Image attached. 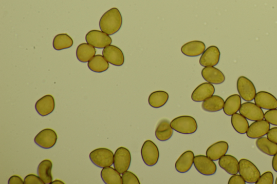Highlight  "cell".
I'll return each instance as SVG.
<instances>
[{
  "label": "cell",
  "mask_w": 277,
  "mask_h": 184,
  "mask_svg": "<svg viewBox=\"0 0 277 184\" xmlns=\"http://www.w3.org/2000/svg\"><path fill=\"white\" fill-rule=\"evenodd\" d=\"M122 24V17L117 8L108 10L100 19L99 26L102 32L112 35L120 29Z\"/></svg>",
  "instance_id": "cell-1"
},
{
  "label": "cell",
  "mask_w": 277,
  "mask_h": 184,
  "mask_svg": "<svg viewBox=\"0 0 277 184\" xmlns=\"http://www.w3.org/2000/svg\"><path fill=\"white\" fill-rule=\"evenodd\" d=\"M256 147L265 154L273 156L277 153V144L271 141L268 137H261L255 141Z\"/></svg>",
  "instance_id": "cell-31"
},
{
  "label": "cell",
  "mask_w": 277,
  "mask_h": 184,
  "mask_svg": "<svg viewBox=\"0 0 277 184\" xmlns=\"http://www.w3.org/2000/svg\"><path fill=\"white\" fill-rule=\"evenodd\" d=\"M241 106L242 98L240 95H232L225 101L223 108L224 112L228 116H232L239 111Z\"/></svg>",
  "instance_id": "cell-24"
},
{
  "label": "cell",
  "mask_w": 277,
  "mask_h": 184,
  "mask_svg": "<svg viewBox=\"0 0 277 184\" xmlns=\"http://www.w3.org/2000/svg\"><path fill=\"white\" fill-rule=\"evenodd\" d=\"M102 55L108 63L115 66L120 67L124 65L125 57L122 50L117 46L109 45L102 51Z\"/></svg>",
  "instance_id": "cell-12"
},
{
  "label": "cell",
  "mask_w": 277,
  "mask_h": 184,
  "mask_svg": "<svg viewBox=\"0 0 277 184\" xmlns=\"http://www.w3.org/2000/svg\"><path fill=\"white\" fill-rule=\"evenodd\" d=\"M115 154L110 150L99 148L92 151L89 158L92 162L99 168H104L114 165Z\"/></svg>",
  "instance_id": "cell-3"
},
{
  "label": "cell",
  "mask_w": 277,
  "mask_h": 184,
  "mask_svg": "<svg viewBox=\"0 0 277 184\" xmlns=\"http://www.w3.org/2000/svg\"><path fill=\"white\" fill-rule=\"evenodd\" d=\"M122 184H140V180L134 173L127 171L122 174Z\"/></svg>",
  "instance_id": "cell-34"
},
{
  "label": "cell",
  "mask_w": 277,
  "mask_h": 184,
  "mask_svg": "<svg viewBox=\"0 0 277 184\" xmlns=\"http://www.w3.org/2000/svg\"><path fill=\"white\" fill-rule=\"evenodd\" d=\"M237 88L241 98L246 101H252L256 95V88L248 78L242 76L237 80Z\"/></svg>",
  "instance_id": "cell-8"
},
{
  "label": "cell",
  "mask_w": 277,
  "mask_h": 184,
  "mask_svg": "<svg viewBox=\"0 0 277 184\" xmlns=\"http://www.w3.org/2000/svg\"><path fill=\"white\" fill-rule=\"evenodd\" d=\"M272 166L274 171L277 172V153L273 156L272 161Z\"/></svg>",
  "instance_id": "cell-41"
},
{
  "label": "cell",
  "mask_w": 277,
  "mask_h": 184,
  "mask_svg": "<svg viewBox=\"0 0 277 184\" xmlns=\"http://www.w3.org/2000/svg\"><path fill=\"white\" fill-rule=\"evenodd\" d=\"M203 78L212 85H220L224 83L225 76L219 69L214 67H206L201 71Z\"/></svg>",
  "instance_id": "cell-17"
},
{
  "label": "cell",
  "mask_w": 277,
  "mask_h": 184,
  "mask_svg": "<svg viewBox=\"0 0 277 184\" xmlns=\"http://www.w3.org/2000/svg\"><path fill=\"white\" fill-rule=\"evenodd\" d=\"M171 126L176 132L183 135L193 134L198 129L197 122L190 116H181L173 119Z\"/></svg>",
  "instance_id": "cell-2"
},
{
  "label": "cell",
  "mask_w": 277,
  "mask_h": 184,
  "mask_svg": "<svg viewBox=\"0 0 277 184\" xmlns=\"http://www.w3.org/2000/svg\"><path fill=\"white\" fill-rule=\"evenodd\" d=\"M88 67L94 72L101 73L107 70L109 65L103 55H97L89 60Z\"/></svg>",
  "instance_id": "cell-30"
},
{
  "label": "cell",
  "mask_w": 277,
  "mask_h": 184,
  "mask_svg": "<svg viewBox=\"0 0 277 184\" xmlns=\"http://www.w3.org/2000/svg\"><path fill=\"white\" fill-rule=\"evenodd\" d=\"M231 116V125L234 130L239 134H245L250 126L248 119L237 113Z\"/></svg>",
  "instance_id": "cell-32"
},
{
  "label": "cell",
  "mask_w": 277,
  "mask_h": 184,
  "mask_svg": "<svg viewBox=\"0 0 277 184\" xmlns=\"http://www.w3.org/2000/svg\"><path fill=\"white\" fill-rule=\"evenodd\" d=\"M121 174L111 167L103 168L101 172L102 180L106 184H122Z\"/></svg>",
  "instance_id": "cell-28"
},
{
  "label": "cell",
  "mask_w": 277,
  "mask_h": 184,
  "mask_svg": "<svg viewBox=\"0 0 277 184\" xmlns=\"http://www.w3.org/2000/svg\"><path fill=\"white\" fill-rule=\"evenodd\" d=\"M142 159L149 167L155 166L158 162L160 153L158 147L151 140H147L142 145L141 150Z\"/></svg>",
  "instance_id": "cell-5"
},
{
  "label": "cell",
  "mask_w": 277,
  "mask_h": 184,
  "mask_svg": "<svg viewBox=\"0 0 277 184\" xmlns=\"http://www.w3.org/2000/svg\"><path fill=\"white\" fill-rule=\"evenodd\" d=\"M239 175L245 181L249 183H254L261 177V172L254 163L246 159H242L239 161Z\"/></svg>",
  "instance_id": "cell-4"
},
{
  "label": "cell",
  "mask_w": 277,
  "mask_h": 184,
  "mask_svg": "<svg viewBox=\"0 0 277 184\" xmlns=\"http://www.w3.org/2000/svg\"><path fill=\"white\" fill-rule=\"evenodd\" d=\"M194 157L193 151L188 150L184 152L176 162V170L180 173L188 172L193 165Z\"/></svg>",
  "instance_id": "cell-21"
},
{
  "label": "cell",
  "mask_w": 277,
  "mask_h": 184,
  "mask_svg": "<svg viewBox=\"0 0 277 184\" xmlns=\"http://www.w3.org/2000/svg\"><path fill=\"white\" fill-rule=\"evenodd\" d=\"M241 115L251 121H257L264 118L262 109L251 101L245 102L242 105L239 109Z\"/></svg>",
  "instance_id": "cell-11"
},
{
  "label": "cell",
  "mask_w": 277,
  "mask_h": 184,
  "mask_svg": "<svg viewBox=\"0 0 277 184\" xmlns=\"http://www.w3.org/2000/svg\"><path fill=\"white\" fill-rule=\"evenodd\" d=\"M58 135L53 129H45L35 136L34 141L41 148L48 149L53 148L57 143Z\"/></svg>",
  "instance_id": "cell-10"
},
{
  "label": "cell",
  "mask_w": 277,
  "mask_h": 184,
  "mask_svg": "<svg viewBox=\"0 0 277 184\" xmlns=\"http://www.w3.org/2000/svg\"><path fill=\"white\" fill-rule=\"evenodd\" d=\"M225 101L218 95H213L203 101L201 108L203 110L209 112H218L223 109Z\"/></svg>",
  "instance_id": "cell-26"
},
{
  "label": "cell",
  "mask_w": 277,
  "mask_h": 184,
  "mask_svg": "<svg viewBox=\"0 0 277 184\" xmlns=\"http://www.w3.org/2000/svg\"><path fill=\"white\" fill-rule=\"evenodd\" d=\"M51 183L52 184H65V183L62 181H61L60 180H56L54 181H53L52 182H51Z\"/></svg>",
  "instance_id": "cell-42"
},
{
  "label": "cell",
  "mask_w": 277,
  "mask_h": 184,
  "mask_svg": "<svg viewBox=\"0 0 277 184\" xmlns=\"http://www.w3.org/2000/svg\"><path fill=\"white\" fill-rule=\"evenodd\" d=\"M131 160V154L129 150L125 147H120L115 153L114 167L120 174L124 173L130 168Z\"/></svg>",
  "instance_id": "cell-7"
},
{
  "label": "cell",
  "mask_w": 277,
  "mask_h": 184,
  "mask_svg": "<svg viewBox=\"0 0 277 184\" xmlns=\"http://www.w3.org/2000/svg\"><path fill=\"white\" fill-rule=\"evenodd\" d=\"M9 184H24L25 181L23 179L16 175L12 176L8 180Z\"/></svg>",
  "instance_id": "cell-40"
},
{
  "label": "cell",
  "mask_w": 277,
  "mask_h": 184,
  "mask_svg": "<svg viewBox=\"0 0 277 184\" xmlns=\"http://www.w3.org/2000/svg\"><path fill=\"white\" fill-rule=\"evenodd\" d=\"M274 183V177L271 171H267L261 176L260 178L255 182L256 184H273Z\"/></svg>",
  "instance_id": "cell-36"
},
{
  "label": "cell",
  "mask_w": 277,
  "mask_h": 184,
  "mask_svg": "<svg viewBox=\"0 0 277 184\" xmlns=\"http://www.w3.org/2000/svg\"><path fill=\"white\" fill-rule=\"evenodd\" d=\"M25 184H44V181L39 176L33 174L27 175L24 180Z\"/></svg>",
  "instance_id": "cell-37"
},
{
  "label": "cell",
  "mask_w": 277,
  "mask_h": 184,
  "mask_svg": "<svg viewBox=\"0 0 277 184\" xmlns=\"http://www.w3.org/2000/svg\"><path fill=\"white\" fill-rule=\"evenodd\" d=\"M55 100L52 95H47L39 99L35 104L38 113L42 116H46L52 113L55 109Z\"/></svg>",
  "instance_id": "cell-16"
},
{
  "label": "cell",
  "mask_w": 277,
  "mask_h": 184,
  "mask_svg": "<svg viewBox=\"0 0 277 184\" xmlns=\"http://www.w3.org/2000/svg\"><path fill=\"white\" fill-rule=\"evenodd\" d=\"M255 104L265 110L277 109V98L269 92L261 91L256 94Z\"/></svg>",
  "instance_id": "cell-15"
},
{
  "label": "cell",
  "mask_w": 277,
  "mask_h": 184,
  "mask_svg": "<svg viewBox=\"0 0 277 184\" xmlns=\"http://www.w3.org/2000/svg\"><path fill=\"white\" fill-rule=\"evenodd\" d=\"M246 182L244 178L240 175H232V176L229 179V184H245Z\"/></svg>",
  "instance_id": "cell-38"
},
{
  "label": "cell",
  "mask_w": 277,
  "mask_h": 184,
  "mask_svg": "<svg viewBox=\"0 0 277 184\" xmlns=\"http://www.w3.org/2000/svg\"><path fill=\"white\" fill-rule=\"evenodd\" d=\"M275 183L277 184V177H276V178L275 181Z\"/></svg>",
  "instance_id": "cell-43"
},
{
  "label": "cell",
  "mask_w": 277,
  "mask_h": 184,
  "mask_svg": "<svg viewBox=\"0 0 277 184\" xmlns=\"http://www.w3.org/2000/svg\"><path fill=\"white\" fill-rule=\"evenodd\" d=\"M193 165L195 168L204 176H212L217 172L216 163L207 156L197 155L195 156Z\"/></svg>",
  "instance_id": "cell-6"
},
{
  "label": "cell",
  "mask_w": 277,
  "mask_h": 184,
  "mask_svg": "<svg viewBox=\"0 0 277 184\" xmlns=\"http://www.w3.org/2000/svg\"><path fill=\"white\" fill-rule=\"evenodd\" d=\"M270 129V124L265 119L255 121L249 127L246 134L251 139H258L265 136Z\"/></svg>",
  "instance_id": "cell-14"
},
{
  "label": "cell",
  "mask_w": 277,
  "mask_h": 184,
  "mask_svg": "<svg viewBox=\"0 0 277 184\" xmlns=\"http://www.w3.org/2000/svg\"><path fill=\"white\" fill-rule=\"evenodd\" d=\"M169 99V95L165 91L153 92L149 97V104L153 108H160L165 106Z\"/></svg>",
  "instance_id": "cell-29"
},
{
  "label": "cell",
  "mask_w": 277,
  "mask_h": 184,
  "mask_svg": "<svg viewBox=\"0 0 277 184\" xmlns=\"http://www.w3.org/2000/svg\"><path fill=\"white\" fill-rule=\"evenodd\" d=\"M53 163L49 159L41 162L38 168V175L45 184H49L53 181L52 170Z\"/></svg>",
  "instance_id": "cell-25"
},
{
  "label": "cell",
  "mask_w": 277,
  "mask_h": 184,
  "mask_svg": "<svg viewBox=\"0 0 277 184\" xmlns=\"http://www.w3.org/2000/svg\"><path fill=\"white\" fill-rule=\"evenodd\" d=\"M220 167L231 175L239 172V161L237 158L230 155H225L219 159Z\"/></svg>",
  "instance_id": "cell-22"
},
{
  "label": "cell",
  "mask_w": 277,
  "mask_h": 184,
  "mask_svg": "<svg viewBox=\"0 0 277 184\" xmlns=\"http://www.w3.org/2000/svg\"><path fill=\"white\" fill-rule=\"evenodd\" d=\"M173 130L171 126L170 121L167 119H163L158 122L157 126L155 135L160 141H167L173 136Z\"/></svg>",
  "instance_id": "cell-23"
},
{
  "label": "cell",
  "mask_w": 277,
  "mask_h": 184,
  "mask_svg": "<svg viewBox=\"0 0 277 184\" xmlns=\"http://www.w3.org/2000/svg\"><path fill=\"white\" fill-rule=\"evenodd\" d=\"M264 119L270 125L277 126V109L267 111L264 114Z\"/></svg>",
  "instance_id": "cell-35"
},
{
  "label": "cell",
  "mask_w": 277,
  "mask_h": 184,
  "mask_svg": "<svg viewBox=\"0 0 277 184\" xmlns=\"http://www.w3.org/2000/svg\"><path fill=\"white\" fill-rule=\"evenodd\" d=\"M87 44L99 49L105 48L110 45L112 38L106 33L99 30H91L86 35Z\"/></svg>",
  "instance_id": "cell-9"
},
{
  "label": "cell",
  "mask_w": 277,
  "mask_h": 184,
  "mask_svg": "<svg viewBox=\"0 0 277 184\" xmlns=\"http://www.w3.org/2000/svg\"><path fill=\"white\" fill-rule=\"evenodd\" d=\"M229 145L227 141H219L214 143L207 151V156L213 161L218 160L227 154Z\"/></svg>",
  "instance_id": "cell-19"
},
{
  "label": "cell",
  "mask_w": 277,
  "mask_h": 184,
  "mask_svg": "<svg viewBox=\"0 0 277 184\" xmlns=\"http://www.w3.org/2000/svg\"><path fill=\"white\" fill-rule=\"evenodd\" d=\"M220 52L219 48L212 46L205 50L200 59V65L204 67L217 66L220 60Z\"/></svg>",
  "instance_id": "cell-13"
},
{
  "label": "cell",
  "mask_w": 277,
  "mask_h": 184,
  "mask_svg": "<svg viewBox=\"0 0 277 184\" xmlns=\"http://www.w3.org/2000/svg\"><path fill=\"white\" fill-rule=\"evenodd\" d=\"M73 45V40L67 34L57 35L54 38L53 46L57 50L69 48Z\"/></svg>",
  "instance_id": "cell-33"
},
{
  "label": "cell",
  "mask_w": 277,
  "mask_h": 184,
  "mask_svg": "<svg viewBox=\"0 0 277 184\" xmlns=\"http://www.w3.org/2000/svg\"><path fill=\"white\" fill-rule=\"evenodd\" d=\"M214 93L215 88L212 84L203 83L193 91L191 98L194 101L201 102L213 96Z\"/></svg>",
  "instance_id": "cell-18"
},
{
  "label": "cell",
  "mask_w": 277,
  "mask_h": 184,
  "mask_svg": "<svg viewBox=\"0 0 277 184\" xmlns=\"http://www.w3.org/2000/svg\"><path fill=\"white\" fill-rule=\"evenodd\" d=\"M96 49L93 46L82 44L77 48V57L80 62L86 63L96 55Z\"/></svg>",
  "instance_id": "cell-27"
},
{
  "label": "cell",
  "mask_w": 277,
  "mask_h": 184,
  "mask_svg": "<svg viewBox=\"0 0 277 184\" xmlns=\"http://www.w3.org/2000/svg\"><path fill=\"white\" fill-rule=\"evenodd\" d=\"M206 50V46L200 40H193L183 45L181 48L182 53L189 57L201 55Z\"/></svg>",
  "instance_id": "cell-20"
},
{
  "label": "cell",
  "mask_w": 277,
  "mask_h": 184,
  "mask_svg": "<svg viewBox=\"0 0 277 184\" xmlns=\"http://www.w3.org/2000/svg\"><path fill=\"white\" fill-rule=\"evenodd\" d=\"M266 135L269 139L277 144V127L270 129Z\"/></svg>",
  "instance_id": "cell-39"
}]
</instances>
